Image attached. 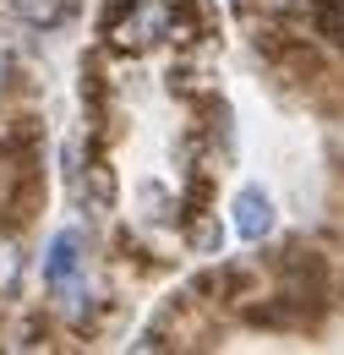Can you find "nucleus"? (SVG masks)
Masks as SVG:
<instances>
[{
	"label": "nucleus",
	"instance_id": "nucleus-3",
	"mask_svg": "<svg viewBox=\"0 0 344 355\" xmlns=\"http://www.w3.org/2000/svg\"><path fill=\"white\" fill-rule=\"evenodd\" d=\"M6 11H17V17L33 22V28H55V22L66 17V0H6Z\"/></svg>",
	"mask_w": 344,
	"mask_h": 355
},
{
	"label": "nucleus",
	"instance_id": "nucleus-4",
	"mask_svg": "<svg viewBox=\"0 0 344 355\" xmlns=\"http://www.w3.org/2000/svg\"><path fill=\"white\" fill-rule=\"evenodd\" d=\"M17 273H22V252H17L11 235H0V295L17 290Z\"/></svg>",
	"mask_w": 344,
	"mask_h": 355
},
{
	"label": "nucleus",
	"instance_id": "nucleus-2",
	"mask_svg": "<svg viewBox=\"0 0 344 355\" xmlns=\"http://www.w3.org/2000/svg\"><path fill=\"white\" fill-rule=\"evenodd\" d=\"M235 230H241L246 241H262V235L273 230V202H268L262 186H246V191L235 197Z\"/></svg>",
	"mask_w": 344,
	"mask_h": 355
},
{
	"label": "nucleus",
	"instance_id": "nucleus-1",
	"mask_svg": "<svg viewBox=\"0 0 344 355\" xmlns=\"http://www.w3.org/2000/svg\"><path fill=\"white\" fill-rule=\"evenodd\" d=\"M77 268H83V235H77V230H60V235L49 241V257H44V284H49V290H66Z\"/></svg>",
	"mask_w": 344,
	"mask_h": 355
},
{
	"label": "nucleus",
	"instance_id": "nucleus-5",
	"mask_svg": "<svg viewBox=\"0 0 344 355\" xmlns=\"http://www.w3.org/2000/svg\"><path fill=\"white\" fill-rule=\"evenodd\" d=\"M6 71H11V60H6V49H0V88H6Z\"/></svg>",
	"mask_w": 344,
	"mask_h": 355
},
{
	"label": "nucleus",
	"instance_id": "nucleus-6",
	"mask_svg": "<svg viewBox=\"0 0 344 355\" xmlns=\"http://www.w3.org/2000/svg\"><path fill=\"white\" fill-rule=\"evenodd\" d=\"M339 159H344V137H339Z\"/></svg>",
	"mask_w": 344,
	"mask_h": 355
}]
</instances>
